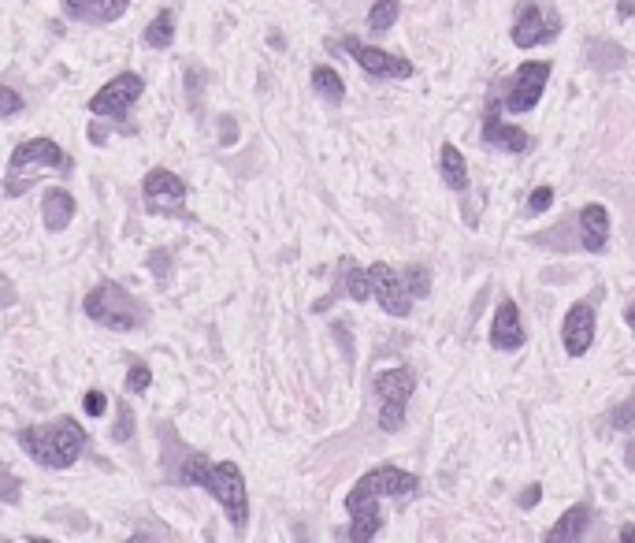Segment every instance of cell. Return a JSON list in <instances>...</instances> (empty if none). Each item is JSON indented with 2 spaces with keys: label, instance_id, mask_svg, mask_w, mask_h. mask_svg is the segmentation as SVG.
<instances>
[{
  "label": "cell",
  "instance_id": "27",
  "mask_svg": "<svg viewBox=\"0 0 635 543\" xmlns=\"http://www.w3.org/2000/svg\"><path fill=\"white\" fill-rule=\"evenodd\" d=\"M632 424H635V395H632V398H624L621 406H617V410L610 413V428H613V432H628Z\"/></svg>",
  "mask_w": 635,
  "mask_h": 543
},
{
  "label": "cell",
  "instance_id": "33",
  "mask_svg": "<svg viewBox=\"0 0 635 543\" xmlns=\"http://www.w3.org/2000/svg\"><path fill=\"white\" fill-rule=\"evenodd\" d=\"M82 410L90 413V417H101V413L108 410V398H104V391H86V398H82Z\"/></svg>",
  "mask_w": 635,
  "mask_h": 543
},
{
  "label": "cell",
  "instance_id": "22",
  "mask_svg": "<svg viewBox=\"0 0 635 543\" xmlns=\"http://www.w3.org/2000/svg\"><path fill=\"white\" fill-rule=\"evenodd\" d=\"M312 90L324 97L327 105H342V97H346V82L338 79V71L335 67H312Z\"/></svg>",
  "mask_w": 635,
  "mask_h": 543
},
{
  "label": "cell",
  "instance_id": "8",
  "mask_svg": "<svg viewBox=\"0 0 635 543\" xmlns=\"http://www.w3.org/2000/svg\"><path fill=\"white\" fill-rule=\"evenodd\" d=\"M145 93V79L138 71H123L119 79H112L108 86L90 97V112L93 116H101V120H123L127 116V108L138 101Z\"/></svg>",
  "mask_w": 635,
  "mask_h": 543
},
{
  "label": "cell",
  "instance_id": "37",
  "mask_svg": "<svg viewBox=\"0 0 635 543\" xmlns=\"http://www.w3.org/2000/svg\"><path fill=\"white\" fill-rule=\"evenodd\" d=\"M624 462H628V469H635V439L628 443V451H624Z\"/></svg>",
  "mask_w": 635,
  "mask_h": 543
},
{
  "label": "cell",
  "instance_id": "19",
  "mask_svg": "<svg viewBox=\"0 0 635 543\" xmlns=\"http://www.w3.org/2000/svg\"><path fill=\"white\" fill-rule=\"evenodd\" d=\"M587 521H591V506H572V510H565V514L558 517V525L546 532L543 540L546 543H572V540H580L587 532Z\"/></svg>",
  "mask_w": 635,
  "mask_h": 543
},
{
  "label": "cell",
  "instance_id": "36",
  "mask_svg": "<svg viewBox=\"0 0 635 543\" xmlns=\"http://www.w3.org/2000/svg\"><path fill=\"white\" fill-rule=\"evenodd\" d=\"M617 15H621V19H632V15H635V0H621V4H617Z\"/></svg>",
  "mask_w": 635,
  "mask_h": 543
},
{
  "label": "cell",
  "instance_id": "32",
  "mask_svg": "<svg viewBox=\"0 0 635 543\" xmlns=\"http://www.w3.org/2000/svg\"><path fill=\"white\" fill-rule=\"evenodd\" d=\"M550 205H554V190H550V186H539V190H532V198H528V212H532V216L546 212Z\"/></svg>",
  "mask_w": 635,
  "mask_h": 543
},
{
  "label": "cell",
  "instance_id": "9",
  "mask_svg": "<svg viewBox=\"0 0 635 543\" xmlns=\"http://www.w3.org/2000/svg\"><path fill=\"white\" fill-rule=\"evenodd\" d=\"M558 30H561V19H558L554 8H550V15H546L543 8H539V0H520L517 23H513V30H509V38H513L517 49H532V45H539V41L558 38Z\"/></svg>",
  "mask_w": 635,
  "mask_h": 543
},
{
  "label": "cell",
  "instance_id": "11",
  "mask_svg": "<svg viewBox=\"0 0 635 543\" xmlns=\"http://www.w3.org/2000/svg\"><path fill=\"white\" fill-rule=\"evenodd\" d=\"M346 45V53L357 60V64L372 75V79H413V60H405V56H390L387 49H376V45H364L357 38H342Z\"/></svg>",
  "mask_w": 635,
  "mask_h": 543
},
{
  "label": "cell",
  "instance_id": "3",
  "mask_svg": "<svg viewBox=\"0 0 635 543\" xmlns=\"http://www.w3.org/2000/svg\"><path fill=\"white\" fill-rule=\"evenodd\" d=\"M19 447L23 454H30L41 469H71L78 462V454L86 447V432L75 417H60L49 424H34L19 432Z\"/></svg>",
  "mask_w": 635,
  "mask_h": 543
},
{
  "label": "cell",
  "instance_id": "34",
  "mask_svg": "<svg viewBox=\"0 0 635 543\" xmlns=\"http://www.w3.org/2000/svg\"><path fill=\"white\" fill-rule=\"evenodd\" d=\"M539 495H543V488H539V484H528L524 495H520V506H535L539 503Z\"/></svg>",
  "mask_w": 635,
  "mask_h": 543
},
{
  "label": "cell",
  "instance_id": "2",
  "mask_svg": "<svg viewBox=\"0 0 635 543\" xmlns=\"http://www.w3.org/2000/svg\"><path fill=\"white\" fill-rule=\"evenodd\" d=\"M171 480L179 484H197V488L212 491V499L227 510L231 525L238 532L249 525V499H246V480L242 469L234 462H208L205 454H186V465Z\"/></svg>",
  "mask_w": 635,
  "mask_h": 543
},
{
  "label": "cell",
  "instance_id": "14",
  "mask_svg": "<svg viewBox=\"0 0 635 543\" xmlns=\"http://www.w3.org/2000/svg\"><path fill=\"white\" fill-rule=\"evenodd\" d=\"M483 142L498 146L506 153H528L532 149V134H524L520 127H506L502 123V101H487V120H483Z\"/></svg>",
  "mask_w": 635,
  "mask_h": 543
},
{
  "label": "cell",
  "instance_id": "21",
  "mask_svg": "<svg viewBox=\"0 0 635 543\" xmlns=\"http://www.w3.org/2000/svg\"><path fill=\"white\" fill-rule=\"evenodd\" d=\"M587 64L595 67V71H617V67L628 64V53H624L617 41L591 38V45H587Z\"/></svg>",
  "mask_w": 635,
  "mask_h": 543
},
{
  "label": "cell",
  "instance_id": "20",
  "mask_svg": "<svg viewBox=\"0 0 635 543\" xmlns=\"http://www.w3.org/2000/svg\"><path fill=\"white\" fill-rule=\"evenodd\" d=\"M439 168H442V183L450 186V190H457V194H465L468 190V164H465V157H461V149H457L454 142H446V146H442Z\"/></svg>",
  "mask_w": 635,
  "mask_h": 543
},
{
  "label": "cell",
  "instance_id": "5",
  "mask_svg": "<svg viewBox=\"0 0 635 543\" xmlns=\"http://www.w3.org/2000/svg\"><path fill=\"white\" fill-rule=\"evenodd\" d=\"M86 317L97 320L101 328L108 332H134V328H142L145 324V305L127 291V287H119V283H97L90 294H86Z\"/></svg>",
  "mask_w": 635,
  "mask_h": 543
},
{
  "label": "cell",
  "instance_id": "26",
  "mask_svg": "<svg viewBox=\"0 0 635 543\" xmlns=\"http://www.w3.org/2000/svg\"><path fill=\"white\" fill-rule=\"evenodd\" d=\"M402 279H405V287H409V294H413V298H428V294H431V272L424 265L405 268Z\"/></svg>",
  "mask_w": 635,
  "mask_h": 543
},
{
  "label": "cell",
  "instance_id": "16",
  "mask_svg": "<svg viewBox=\"0 0 635 543\" xmlns=\"http://www.w3.org/2000/svg\"><path fill=\"white\" fill-rule=\"evenodd\" d=\"M130 0H64V12L78 23H116Z\"/></svg>",
  "mask_w": 635,
  "mask_h": 543
},
{
  "label": "cell",
  "instance_id": "10",
  "mask_svg": "<svg viewBox=\"0 0 635 543\" xmlns=\"http://www.w3.org/2000/svg\"><path fill=\"white\" fill-rule=\"evenodd\" d=\"M546 82H550V64L546 60H528L513 71V82L506 90V108L509 112H532L543 97Z\"/></svg>",
  "mask_w": 635,
  "mask_h": 543
},
{
  "label": "cell",
  "instance_id": "39",
  "mask_svg": "<svg viewBox=\"0 0 635 543\" xmlns=\"http://www.w3.org/2000/svg\"><path fill=\"white\" fill-rule=\"evenodd\" d=\"M621 543H635V525H628V529H621Z\"/></svg>",
  "mask_w": 635,
  "mask_h": 543
},
{
  "label": "cell",
  "instance_id": "15",
  "mask_svg": "<svg viewBox=\"0 0 635 543\" xmlns=\"http://www.w3.org/2000/svg\"><path fill=\"white\" fill-rule=\"evenodd\" d=\"M491 346L494 350H520L524 346V324H520V309L513 298L498 302V313L491 320Z\"/></svg>",
  "mask_w": 635,
  "mask_h": 543
},
{
  "label": "cell",
  "instance_id": "30",
  "mask_svg": "<svg viewBox=\"0 0 635 543\" xmlns=\"http://www.w3.org/2000/svg\"><path fill=\"white\" fill-rule=\"evenodd\" d=\"M23 112V97L8 86H0V120H8V116H19Z\"/></svg>",
  "mask_w": 635,
  "mask_h": 543
},
{
  "label": "cell",
  "instance_id": "38",
  "mask_svg": "<svg viewBox=\"0 0 635 543\" xmlns=\"http://www.w3.org/2000/svg\"><path fill=\"white\" fill-rule=\"evenodd\" d=\"M624 320H628V328H632V332H635V302L628 305V309H624Z\"/></svg>",
  "mask_w": 635,
  "mask_h": 543
},
{
  "label": "cell",
  "instance_id": "18",
  "mask_svg": "<svg viewBox=\"0 0 635 543\" xmlns=\"http://www.w3.org/2000/svg\"><path fill=\"white\" fill-rule=\"evenodd\" d=\"M41 220H45L49 231L71 227V220H75V198H71V190H60V186L45 190V198H41Z\"/></svg>",
  "mask_w": 635,
  "mask_h": 543
},
{
  "label": "cell",
  "instance_id": "4",
  "mask_svg": "<svg viewBox=\"0 0 635 543\" xmlns=\"http://www.w3.org/2000/svg\"><path fill=\"white\" fill-rule=\"evenodd\" d=\"M75 160L71 153L56 146L52 138H30L23 146H15L12 160H8V179H4V194L19 198L26 186H34L45 175H71Z\"/></svg>",
  "mask_w": 635,
  "mask_h": 543
},
{
  "label": "cell",
  "instance_id": "23",
  "mask_svg": "<svg viewBox=\"0 0 635 543\" xmlns=\"http://www.w3.org/2000/svg\"><path fill=\"white\" fill-rule=\"evenodd\" d=\"M142 41L149 45V49H171V41H175V12L164 8V12L156 15L153 23L145 27Z\"/></svg>",
  "mask_w": 635,
  "mask_h": 543
},
{
  "label": "cell",
  "instance_id": "28",
  "mask_svg": "<svg viewBox=\"0 0 635 543\" xmlns=\"http://www.w3.org/2000/svg\"><path fill=\"white\" fill-rule=\"evenodd\" d=\"M112 436H116L119 443H130V439H134V410H130L127 402H119V417H116Z\"/></svg>",
  "mask_w": 635,
  "mask_h": 543
},
{
  "label": "cell",
  "instance_id": "17",
  "mask_svg": "<svg viewBox=\"0 0 635 543\" xmlns=\"http://www.w3.org/2000/svg\"><path fill=\"white\" fill-rule=\"evenodd\" d=\"M606 242H610V212L602 205H587L580 212V246L587 253H602Z\"/></svg>",
  "mask_w": 635,
  "mask_h": 543
},
{
  "label": "cell",
  "instance_id": "35",
  "mask_svg": "<svg viewBox=\"0 0 635 543\" xmlns=\"http://www.w3.org/2000/svg\"><path fill=\"white\" fill-rule=\"evenodd\" d=\"M220 127H223V138H220V142H223V146H234V120H231V116H227V120H223Z\"/></svg>",
  "mask_w": 635,
  "mask_h": 543
},
{
  "label": "cell",
  "instance_id": "7",
  "mask_svg": "<svg viewBox=\"0 0 635 543\" xmlns=\"http://www.w3.org/2000/svg\"><path fill=\"white\" fill-rule=\"evenodd\" d=\"M142 198L149 216H186V183L168 168H153L145 175Z\"/></svg>",
  "mask_w": 635,
  "mask_h": 543
},
{
  "label": "cell",
  "instance_id": "6",
  "mask_svg": "<svg viewBox=\"0 0 635 543\" xmlns=\"http://www.w3.org/2000/svg\"><path fill=\"white\" fill-rule=\"evenodd\" d=\"M416 391V372L413 369H387L376 376V395H379V428L383 432H398L405 424V406Z\"/></svg>",
  "mask_w": 635,
  "mask_h": 543
},
{
  "label": "cell",
  "instance_id": "13",
  "mask_svg": "<svg viewBox=\"0 0 635 543\" xmlns=\"http://www.w3.org/2000/svg\"><path fill=\"white\" fill-rule=\"evenodd\" d=\"M561 343H565L569 358H584L587 350H591V343H595V305L591 302L572 305L565 324H561Z\"/></svg>",
  "mask_w": 635,
  "mask_h": 543
},
{
  "label": "cell",
  "instance_id": "25",
  "mask_svg": "<svg viewBox=\"0 0 635 543\" xmlns=\"http://www.w3.org/2000/svg\"><path fill=\"white\" fill-rule=\"evenodd\" d=\"M398 15H402V0H376L372 12H368V30L372 34H387Z\"/></svg>",
  "mask_w": 635,
  "mask_h": 543
},
{
  "label": "cell",
  "instance_id": "1",
  "mask_svg": "<svg viewBox=\"0 0 635 543\" xmlns=\"http://www.w3.org/2000/svg\"><path fill=\"white\" fill-rule=\"evenodd\" d=\"M420 488V480L413 473H405V469H394V465H376V469H368L357 484L350 488L346 495V510L353 517V529H350V540L353 543H368L383 529V517H379V503L383 499H405V495H413Z\"/></svg>",
  "mask_w": 635,
  "mask_h": 543
},
{
  "label": "cell",
  "instance_id": "24",
  "mask_svg": "<svg viewBox=\"0 0 635 543\" xmlns=\"http://www.w3.org/2000/svg\"><path fill=\"white\" fill-rule=\"evenodd\" d=\"M342 291L350 294L353 302H368V298H372L368 268H357L353 261H342Z\"/></svg>",
  "mask_w": 635,
  "mask_h": 543
},
{
  "label": "cell",
  "instance_id": "12",
  "mask_svg": "<svg viewBox=\"0 0 635 543\" xmlns=\"http://www.w3.org/2000/svg\"><path fill=\"white\" fill-rule=\"evenodd\" d=\"M368 279H372V294L379 298V305L387 309L390 317H409V309H413V294L405 287V279L394 272L390 265H372L368 268Z\"/></svg>",
  "mask_w": 635,
  "mask_h": 543
},
{
  "label": "cell",
  "instance_id": "29",
  "mask_svg": "<svg viewBox=\"0 0 635 543\" xmlns=\"http://www.w3.org/2000/svg\"><path fill=\"white\" fill-rule=\"evenodd\" d=\"M149 384H153V372H149V365H130V376H127L130 391H134V395H145V391H149Z\"/></svg>",
  "mask_w": 635,
  "mask_h": 543
},
{
  "label": "cell",
  "instance_id": "31",
  "mask_svg": "<svg viewBox=\"0 0 635 543\" xmlns=\"http://www.w3.org/2000/svg\"><path fill=\"white\" fill-rule=\"evenodd\" d=\"M149 268H153V276L160 279V283H168L171 253H168V250H153V253H149Z\"/></svg>",
  "mask_w": 635,
  "mask_h": 543
}]
</instances>
